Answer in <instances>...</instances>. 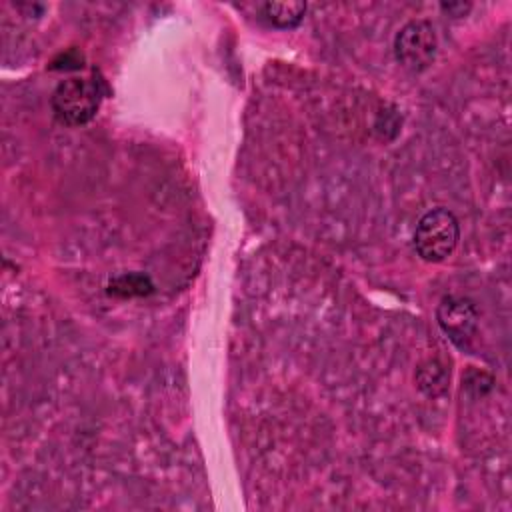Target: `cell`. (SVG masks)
Wrapping results in <instances>:
<instances>
[{
    "label": "cell",
    "instance_id": "obj_1",
    "mask_svg": "<svg viewBox=\"0 0 512 512\" xmlns=\"http://www.w3.org/2000/svg\"><path fill=\"white\" fill-rule=\"evenodd\" d=\"M458 238L456 216L446 208H432L416 224L414 248L422 260L442 262L454 252Z\"/></svg>",
    "mask_w": 512,
    "mask_h": 512
},
{
    "label": "cell",
    "instance_id": "obj_2",
    "mask_svg": "<svg viewBox=\"0 0 512 512\" xmlns=\"http://www.w3.org/2000/svg\"><path fill=\"white\" fill-rule=\"evenodd\" d=\"M50 104L60 122L80 126L96 116L100 108V90L92 80L68 78L54 88Z\"/></svg>",
    "mask_w": 512,
    "mask_h": 512
},
{
    "label": "cell",
    "instance_id": "obj_3",
    "mask_svg": "<svg viewBox=\"0 0 512 512\" xmlns=\"http://www.w3.org/2000/svg\"><path fill=\"white\" fill-rule=\"evenodd\" d=\"M436 46L438 42L434 28L426 20L408 22L394 38V52L398 62L412 72H420L432 64Z\"/></svg>",
    "mask_w": 512,
    "mask_h": 512
},
{
    "label": "cell",
    "instance_id": "obj_4",
    "mask_svg": "<svg viewBox=\"0 0 512 512\" xmlns=\"http://www.w3.org/2000/svg\"><path fill=\"white\" fill-rule=\"evenodd\" d=\"M442 332L460 348L468 346L478 326V310L472 300L462 296H446L436 310Z\"/></svg>",
    "mask_w": 512,
    "mask_h": 512
},
{
    "label": "cell",
    "instance_id": "obj_5",
    "mask_svg": "<svg viewBox=\"0 0 512 512\" xmlns=\"http://www.w3.org/2000/svg\"><path fill=\"white\" fill-rule=\"evenodd\" d=\"M304 2H268L264 4L266 18L278 28H294L304 18Z\"/></svg>",
    "mask_w": 512,
    "mask_h": 512
},
{
    "label": "cell",
    "instance_id": "obj_6",
    "mask_svg": "<svg viewBox=\"0 0 512 512\" xmlns=\"http://www.w3.org/2000/svg\"><path fill=\"white\" fill-rule=\"evenodd\" d=\"M110 294L116 296H146L152 292V282L148 276L144 274H122L118 278H114L108 286Z\"/></svg>",
    "mask_w": 512,
    "mask_h": 512
},
{
    "label": "cell",
    "instance_id": "obj_7",
    "mask_svg": "<svg viewBox=\"0 0 512 512\" xmlns=\"http://www.w3.org/2000/svg\"><path fill=\"white\" fill-rule=\"evenodd\" d=\"M446 382V370L438 362H430L428 366H422L418 370V384L430 396L440 394L446 388Z\"/></svg>",
    "mask_w": 512,
    "mask_h": 512
}]
</instances>
